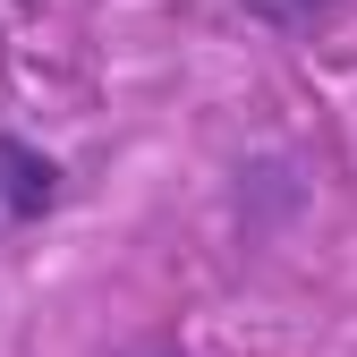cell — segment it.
Segmentation results:
<instances>
[{
    "mask_svg": "<svg viewBox=\"0 0 357 357\" xmlns=\"http://www.w3.org/2000/svg\"><path fill=\"white\" fill-rule=\"evenodd\" d=\"M60 204V162L34 153L26 137H0V221H34Z\"/></svg>",
    "mask_w": 357,
    "mask_h": 357,
    "instance_id": "1",
    "label": "cell"
},
{
    "mask_svg": "<svg viewBox=\"0 0 357 357\" xmlns=\"http://www.w3.org/2000/svg\"><path fill=\"white\" fill-rule=\"evenodd\" d=\"M340 9H349V0H247V17L273 26V34H289V43H306V34H315L324 17H340Z\"/></svg>",
    "mask_w": 357,
    "mask_h": 357,
    "instance_id": "2",
    "label": "cell"
}]
</instances>
